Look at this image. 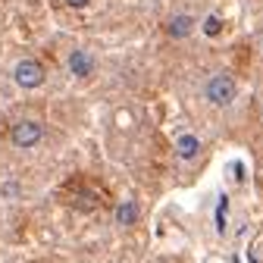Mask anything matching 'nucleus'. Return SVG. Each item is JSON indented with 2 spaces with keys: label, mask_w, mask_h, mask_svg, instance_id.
I'll return each mask as SVG.
<instances>
[{
  "label": "nucleus",
  "mask_w": 263,
  "mask_h": 263,
  "mask_svg": "<svg viewBox=\"0 0 263 263\" xmlns=\"http://www.w3.org/2000/svg\"><path fill=\"white\" fill-rule=\"evenodd\" d=\"M226 213H229V197L222 194L216 204V232H226Z\"/></svg>",
  "instance_id": "obj_8"
},
{
  "label": "nucleus",
  "mask_w": 263,
  "mask_h": 263,
  "mask_svg": "<svg viewBox=\"0 0 263 263\" xmlns=\"http://www.w3.org/2000/svg\"><path fill=\"white\" fill-rule=\"evenodd\" d=\"M219 28H222V22H219L216 16H210V19L204 22V31H207V35H219Z\"/></svg>",
  "instance_id": "obj_9"
},
{
  "label": "nucleus",
  "mask_w": 263,
  "mask_h": 263,
  "mask_svg": "<svg viewBox=\"0 0 263 263\" xmlns=\"http://www.w3.org/2000/svg\"><path fill=\"white\" fill-rule=\"evenodd\" d=\"M135 219H138V204L135 201H125V204L116 207V222L119 226H132Z\"/></svg>",
  "instance_id": "obj_6"
},
{
  "label": "nucleus",
  "mask_w": 263,
  "mask_h": 263,
  "mask_svg": "<svg viewBox=\"0 0 263 263\" xmlns=\"http://www.w3.org/2000/svg\"><path fill=\"white\" fill-rule=\"evenodd\" d=\"M10 141L16 147H35L44 141V125L35 122V119H19L13 128H10Z\"/></svg>",
  "instance_id": "obj_2"
},
{
  "label": "nucleus",
  "mask_w": 263,
  "mask_h": 263,
  "mask_svg": "<svg viewBox=\"0 0 263 263\" xmlns=\"http://www.w3.org/2000/svg\"><path fill=\"white\" fill-rule=\"evenodd\" d=\"M188 31H191V19H188V16H179V19H173V22H170V35L185 38Z\"/></svg>",
  "instance_id": "obj_7"
},
{
  "label": "nucleus",
  "mask_w": 263,
  "mask_h": 263,
  "mask_svg": "<svg viewBox=\"0 0 263 263\" xmlns=\"http://www.w3.org/2000/svg\"><path fill=\"white\" fill-rule=\"evenodd\" d=\"M69 72L79 76V79L91 76V72H94V57H91L88 50H72V53H69Z\"/></svg>",
  "instance_id": "obj_4"
},
{
  "label": "nucleus",
  "mask_w": 263,
  "mask_h": 263,
  "mask_svg": "<svg viewBox=\"0 0 263 263\" xmlns=\"http://www.w3.org/2000/svg\"><path fill=\"white\" fill-rule=\"evenodd\" d=\"M88 4H91V0H66V7H72V10H82Z\"/></svg>",
  "instance_id": "obj_10"
},
{
  "label": "nucleus",
  "mask_w": 263,
  "mask_h": 263,
  "mask_svg": "<svg viewBox=\"0 0 263 263\" xmlns=\"http://www.w3.org/2000/svg\"><path fill=\"white\" fill-rule=\"evenodd\" d=\"M13 82L25 91L31 88H41L44 85V66L38 60H19L16 63V69H13Z\"/></svg>",
  "instance_id": "obj_3"
},
{
  "label": "nucleus",
  "mask_w": 263,
  "mask_h": 263,
  "mask_svg": "<svg viewBox=\"0 0 263 263\" xmlns=\"http://www.w3.org/2000/svg\"><path fill=\"white\" fill-rule=\"evenodd\" d=\"M204 97H207L213 107H229V104L235 101V79L226 76V72L210 76L207 85H204Z\"/></svg>",
  "instance_id": "obj_1"
},
{
  "label": "nucleus",
  "mask_w": 263,
  "mask_h": 263,
  "mask_svg": "<svg viewBox=\"0 0 263 263\" xmlns=\"http://www.w3.org/2000/svg\"><path fill=\"white\" fill-rule=\"evenodd\" d=\"M197 154H201V138H197V135L185 132V135L176 138V157L179 160H194Z\"/></svg>",
  "instance_id": "obj_5"
}]
</instances>
